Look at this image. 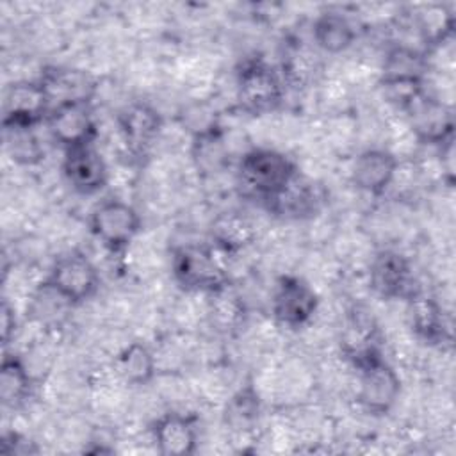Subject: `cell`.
Wrapping results in <instances>:
<instances>
[{
    "instance_id": "6da1fadb",
    "label": "cell",
    "mask_w": 456,
    "mask_h": 456,
    "mask_svg": "<svg viewBox=\"0 0 456 456\" xmlns=\"http://www.w3.org/2000/svg\"><path fill=\"white\" fill-rule=\"evenodd\" d=\"M297 173V164L283 151L274 148H251L239 159L235 180L242 196L264 207L280 194Z\"/></svg>"
},
{
    "instance_id": "7a4b0ae2",
    "label": "cell",
    "mask_w": 456,
    "mask_h": 456,
    "mask_svg": "<svg viewBox=\"0 0 456 456\" xmlns=\"http://www.w3.org/2000/svg\"><path fill=\"white\" fill-rule=\"evenodd\" d=\"M217 249L207 242H185L171 253V276L185 292L210 296L230 283Z\"/></svg>"
},
{
    "instance_id": "3957f363",
    "label": "cell",
    "mask_w": 456,
    "mask_h": 456,
    "mask_svg": "<svg viewBox=\"0 0 456 456\" xmlns=\"http://www.w3.org/2000/svg\"><path fill=\"white\" fill-rule=\"evenodd\" d=\"M285 80L281 73L260 57L240 64L235 78V100L249 116L271 114L283 103Z\"/></svg>"
},
{
    "instance_id": "277c9868",
    "label": "cell",
    "mask_w": 456,
    "mask_h": 456,
    "mask_svg": "<svg viewBox=\"0 0 456 456\" xmlns=\"http://www.w3.org/2000/svg\"><path fill=\"white\" fill-rule=\"evenodd\" d=\"M428 68L429 61L426 50L397 43L385 53L379 87L385 91L388 102L401 109L415 91L426 86Z\"/></svg>"
},
{
    "instance_id": "5b68a950",
    "label": "cell",
    "mask_w": 456,
    "mask_h": 456,
    "mask_svg": "<svg viewBox=\"0 0 456 456\" xmlns=\"http://www.w3.org/2000/svg\"><path fill=\"white\" fill-rule=\"evenodd\" d=\"M45 283L71 306H80L98 294L102 276L86 253L68 251L53 260Z\"/></svg>"
},
{
    "instance_id": "8992f818",
    "label": "cell",
    "mask_w": 456,
    "mask_h": 456,
    "mask_svg": "<svg viewBox=\"0 0 456 456\" xmlns=\"http://www.w3.org/2000/svg\"><path fill=\"white\" fill-rule=\"evenodd\" d=\"M410 128L422 144L442 148L454 139L452 109L424 87L415 91L401 107Z\"/></svg>"
},
{
    "instance_id": "52a82bcc",
    "label": "cell",
    "mask_w": 456,
    "mask_h": 456,
    "mask_svg": "<svg viewBox=\"0 0 456 456\" xmlns=\"http://www.w3.org/2000/svg\"><path fill=\"white\" fill-rule=\"evenodd\" d=\"M142 219L126 201L109 198L100 201L89 216V232L110 253H123L141 233Z\"/></svg>"
},
{
    "instance_id": "ba28073f",
    "label": "cell",
    "mask_w": 456,
    "mask_h": 456,
    "mask_svg": "<svg viewBox=\"0 0 456 456\" xmlns=\"http://www.w3.org/2000/svg\"><path fill=\"white\" fill-rule=\"evenodd\" d=\"M319 303V294L305 278L283 274L278 278L273 290L271 314L280 326L299 330L315 317Z\"/></svg>"
},
{
    "instance_id": "9c48e42d",
    "label": "cell",
    "mask_w": 456,
    "mask_h": 456,
    "mask_svg": "<svg viewBox=\"0 0 456 456\" xmlns=\"http://www.w3.org/2000/svg\"><path fill=\"white\" fill-rule=\"evenodd\" d=\"M338 347L342 356L360 369L383 356L381 330L372 315L363 306H353L342 322Z\"/></svg>"
},
{
    "instance_id": "30bf717a",
    "label": "cell",
    "mask_w": 456,
    "mask_h": 456,
    "mask_svg": "<svg viewBox=\"0 0 456 456\" xmlns=\"http://www.w3.org/2000/svg\"><path fill=\"white\" fill-rule=\"evenodd\" d=\"M358 372V404L374 417L388 415L397 404L403 390V381L397 370L385 356L356 369Z\"/></svg>"
},
{
    "instance_id": "8fae6325",
    "label": "cell",
    "mask_w": 456,
    "mask_h": 456,
    "mask_svg": "<svg viewBox=\"0 0 456 456\" xmlns=\"http://www.w3.org/2000/svg\"><path fill=\"white\" fill-rule=\"evenodd\" d=\"M369 287L387 301H406L420 287L408 256L395 249H379L369 264Z\"/></svg>"
},
{
    "instance_id": "7c38bea8",
    "label": "cell",
    "mask_w": 456,
    "mask_h": 456,
    "mask_svg": "<svg viewBox=\"0 0 456 456\" xmlns=\"http://www.w3.org/2000/svg\"><path fill=\"white\" fill-rule=\"evenodd\" d=\"M50 137L62 151L84 144H93L98 134L91 102H69L50 109L45 121Z\"/></svg>"
},
{
    "instance_id": "4fadbf2b",
    "label": "cell",
    "mask_w": 456,
    "mask_h": 456,
    "mask_svg": "<svg viewBox=\"0 0 456 456\" xmlns=\"http://www.w3.org/2000/svg\"><path fill=\"white\" fill-rule=\"evenodd\" d=\"M52 103L39 78L14 80L4 94L2 126L36 128L46 121Z\"/></svg>"
},
{
    "instance_id": "5bb4252c",
    "label": "cell",
    "mask_w": 456,
    "mask_h": 456,
    "mask_svg": "<svg viewBox=\"0 0 456 456\" xmlns=\"http://www.w3.org/2000/svg\"><path fill=\"white\" fill-rule=\"evenodd\" d=\"M326 200L324 187L299 171L280 194L264 205V208L280 219L305 221L315 217L326 205Z\"/></svg>"
},
{
    "instance_id": "9a60e30c",
    "label": "cell",
    "mask_w": 456,
    "mask_h": 456,
    "mask_svg": "<svg viewBox=\"0 0 456 456\" xmlns=\"http://www.w3.org/2000/svg\"><path fill=\"white\" fill-rule=\"evenodd\" d=\"M404 303L408 326L420 342L436 347L451 344V319L435 296L426 294L422 289H419Z\"/></svg>"
},
{
    "instance_id": "2e32d148",
    "label": "cell",
    "mask_w": 456,
    "mask_h": 456,
    "mask_svg": "<svg viewBox=\"0 0 456 456\" xmlns=\"http://www.w3.org/2000/svg\"><path fill=\"white\" fill-rule=\"evenodd\" d=\"M62 175L68 185L84 196L100 192L109 182L107 162L94 142L64 150Z\"/></svg>"
},
{
    "instance_id": "e0dca14e",
    "label": "cell",
    "mask_w": 456,
    "mask_h": 456,
    "mask_svg": "<svg viewBox=\"0 0 456 456\" xmlns=\"http://www.w3.org/2000/svg\"><path fill=\"white\" fill-rule=\"evenodd\" d=\"M164 118L157 107L146 100L126 103L118 114V130L121 141L132 153H146L159 139Z\"/></svg>"
},
{
    "instance_id": "ac0fdd59",
    "label": "cell",
    "mask_w": 456,
    "mask_h": 456,
    "mask_svg": "<svg viewBox=\"0 0 456 456\" xmlns=\"http://www.w3.org/2000/svg\"><path fill=\"white\" fill-rule=\"evenodd\" d=\"M399 159L385 148H367L356 155L351 166V183L372 196L383 194L395 180Z\"/></svg>"
},
{
    "instance_id": "d6986e66",
    "label": "cell",
    "mask_w": 456,
    "mask_h": 456,
    "mask_svg": "<svg viewBox=\"0 0 456 456\" xmlns=\"http://www.w3.org/2000/svg\"><path fill=\"white\" fill-rule=\"evenodd\" d=\"M153 445L162 456H189L198 449V426L191 415L167 411L150 428Z\"/></svg>"
},
{
    "instance_id": "ffe728a7",
    "label": "cell",
    "mask_w": 456,
    "mask_h": 456,
    "mask_svg": "<svg viewBox=\"0 0 456 456\" xmlns=\"http://www.w3.org/2000/svg\"><path fill=\"white\" fill-rule=\"evenodd\" d=\"M52 107L69 102H91L96 94V80L84 69L73 66H45L37 77Z\"/></svg>"
},
{
    "instance_id": "44dd1931",
    "label": "cell",
    "mask_w": 456,
    "mask_h": 456,
    "mask_svg": "<svg viewBox=\"0 0 456 456\" xmlns=\"http://www.w3.org/2000/svg\"><path fill=\"white\" fill-rule=\"evenodd\" d=\"M210 244L224 255H237L248 249L255 239L256 230L253 221L240 210L230 208L219 212L208 228Z\"/></svg>"
},
{
    "instance_id": "7402d4cb",
    "label": "cell",
    "mask_w": 456,
    "mask_h": 456,
    "mask_svg": "<svg viewBox=\"0 0 456 456\" xmlns=\"http://www.w3.org/2000/svg\"><path fill=\"white\" fill-rule=\"evenodd\" d=\"M228 157L230 153L224 141V132L216 119L194 132L191 144V159L198 173H221L228 166Z\"/></svg>"
},
{
    "instance_id": "603a6c76",
    "label": "cell",
    "mask_w": 456,
    "mask_h": 456,
    "mask_svg": "<svg viewBox=\"0 0 456 456\" xmlns=\"http://www.w3.org/2000/svg\"><path fill=\"white\" fill-rule=\"evenodd\" d=\"M354 39L356 27L340 11H322L312 21V41L324 53H342L353 46Z\"/></svg>"
},
{
    "instance_id": "cb8c5ba5",
    "label": "cell",
    "mask_w": 456,
    "mask_h": 456,
    "mask_svg": "<svg viewBox=\"0 0 456 456\" xmlns=\"http://www.w3.org/2000/svg\"><path fill=\"white\" fill-rule=\"evenodd\" d=\"M32 388L34 379L23 358L5 349L0 362V401L4 408H21L32 395Z\"/></svg>"
},
{
    "instance_id": "d4e9b609",
    "label": "cell",
    "mask_w": 456,
    "mask_h": 456,
    "mask_svg": "<svg viewBox=\"0 0 456 456\" xmlns=\"http://www.w3.org/2000/svg\"><path fill=\"white\" fill-rule=\"evenodd\" d=\"M123 381L134 387H144L153 381L157 374V358L150 346L142 340L128 342L114 362Z\"/></svg>"
},
{
    "instance_id": "484cf974",
    "label": "cell",
    "mask_w": 456,
    "mask_h": 456,
    "mask_svg": "<svg viewBox=\"0 0 456 456\" xmlns=\"http://www.w3.org/2000/svg\"><path fill=\"white\" fill-rule=\"evenodd\" d=\"M260 411H262L260 395L255 390V387L248 383L228 399L223 410V420L230 429L237 433H248L256 424Z\"/></svg>"
},
{
    "instance_id": "4316f807",
    "label": "cell",
    "mask_w": 456,
    "mask_h": 456,
    "mask_svg": "<svg viewBox=\"0 0 456 456\" xmlns=\"http://www.w3.org/2000/svg\"><path fill=\"white\" fill-rule=\"evenodd\" d=\"M208 317L221 331L237 330L244 319V303L232 285L208 296Z\"/></svg>"
},
{
    "instance_id": "83f0119b",
    "label": "cell",
    "mask_w": 456,
    "mask_h": 456,
    "mask_svg": "<svg viewBox=\"0 0 456 456\" xmlns=\"http://www.w3.org/2000/svg\"><path fill=\"white\" fill-rule=\"evenodd\" d=\"M4 141L9 157L21 166H34L43 159V148L34 134V128L2 126Z\"/></svg>"
},
{
    "instance_id": "f1b7e54d",
    "label": "cell",
    "mask_w": 456,
    "mask_h": 456,
    "mask_svg": "<svg viewBox=\"0 0 456 456\" xmlns=\"http://www.w3.org/2000/svg\"><path fill=\"white\" fill-rule=\"evenodd\" d=\"M39 447L36 442L18 431H5L0 438V454L4 456H28L37 454Z\"/></svg>"
},
{
    "instance_id": "f546056e",
    "label": "cell",
    "mask_w": 456,
    "mask_h": 456,
    "mask_svg": "<svg viewBox=\"0 0 456 456\" xmlns=\"http://www.w3.org/2000/svg\"><path fill=\"white\" fill-rule=\"evenodd\" d=\"M18 333V315L14 306L9 303L7 297L2 299L0 305V342L4 351L9 347L11 342H14V337Z\"/></svg>"
}]
</instances>
